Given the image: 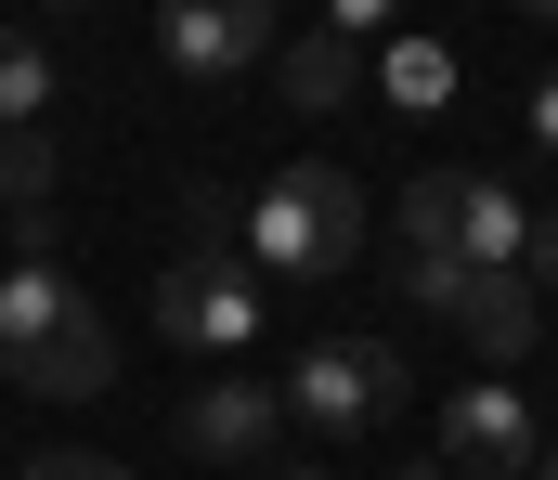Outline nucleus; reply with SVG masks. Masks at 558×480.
Returning a JSON list of instances; mask_svg holds the SVG:
<instances>
[{"instance_id":"13","label":"nucleus","mask_w":558,"mask_h":480,"mask_svg":"<svg viewBox=\"0 0 558 480\" xmlns=\"http://www.w3.org/2000/svg\"><path fill=\"white\" fill-rule=\"evenodd\" d=\"M39 195H52V144H39V131H0V208H13V221H52Z\"/></svg>"},{"instance_id":"3","label":"nucleus","mask_w":558,"mask_h":480,"mask_svg":"<svg viewBox=\"0 0 558 480\" xmlns=\"http://www.w3.org/2000/svg\"><path fill=\"white\" fill-rule=\"evenodd\" d=\"M403 403V350L390 337H312L286 364V416H312V442H351Z\"/></svg>"},{"instance_id":"2","label":"nucleus","mask_w":558,"mask_h":480,"mask_svg":"<svg viewBox=\"0 0 558 480\" xmlns=\"http://www.w3.org/2000/svg\"><path fill=\"white\" fill-rule=\"evenodd\" d=\"M247 247L274 273H338L364 247V182L351 169H286V182H260L247 195Z\"/></svg>"},{"instance_id":"5","label":"nucleus","mask_w":558,"mask_h":480,"mask_svg":"<svg viewBox=\"0 0 558 480\" xmlns=\"http://www.w3.org/2000/svg\"><path fill=\"white\" fill-rule=\"evenodd\" d=\"M156 324H169L182 350H234V337H260V286H247L234 260H169V273H156Z\"/></svg>"},{"instance_id":"14","label":"nucleus","mask_w":558,"mask_h":480,"mask_svg":"<svg viewBox=\"0 0 558 480\" xmlns=\"http://www.w3.org/2000/svg\"><path fill=\"white\" fill-rule=\"evenodd\" d=\"M26 480H118L105 455H78V442H52V455H26Z\"/></svg>"},{"instance_id":"7","label":"nucleus","mask_w":558,"mask_h":480,"mask_svg":"<svg viewBox=\"0 0 558 480\" xmlns=\"http://www.w3.org/2000/svg\"><path fill=\"white\" fill-rule=\"evenodd\" d=\"M441 455H454V468H533V403H520V390H507V377H481V390H454V403H441Z\"/></svg>"},{"instance_id":"9","label":"nucleus","mask_w":558,"mask_h":480,"mask_svg":"<svg viewBox=\"0 0 558 480\" xmlns=\"http://www.w3.org/2000/svg\"><path fill=\"white\" fill-rule=\"evenodd\" d=\"M274 104H299V118H338V104H364V39H351V26H312V39H286V52H274Z\"/></svg>"},{"instance_id":"1","label":"nucleus","mask_w":558,"mask_h":480,"mask_svg":"<svg viewBox=\"0 0 558 480\" xmlns=\"http://www.w3.org/2000/svg\"><path fill=\"white\" fill-rule=\"evenodd\" d=\"M0 377L39 390V403H92V390L118 377V337L78 299L65 260H13V273H0Z\"/></svg>"},{"instance_id":"8","label":"nucleus","mask_w":558,"mask_h":480,"mask_svg":"<svg viewBox=\"0 0 558 480\" xmlns=\"http://www.w3.org/2000/svg\"><path fill=\"white\" fill-rule=\"evenodd\" d=\"M441 324H454L468 350L520 364V350L546 337V299H533V273H454V299H441Z\"/></svg>"},{"instance_id":"10","label":"nucleus","mask_w":558,"mask_h":480,"mask_svg":"<svg viewBox=\"0 0 558 480\" xmlns=\"http://www.w3.org/2000/svg\"><path fill=\"white\" fill-rule=\"evenodd\" d=\"M39 104H52V52L26 26H0V131H39Z\"/></svg>"},{"instance_id":"11","label":"nucleus","mask_w":558,"mask_h":480,"mask_svg":"<svg viewBox=\"0 0 558 480\" xmlns=\"http://www.w3.org/2000/svg\"><path fill=\"white\" fill-rule=\"evenodd\" d=\"M377 91H390V104H441V91H454V52H441V39H390V65H377Z\"/></svg>"},{"instance_id":"12","label":"nucleus","mask_w":558,"mask_h":480,"mask_svg":"<svg viewBox=\"0 0 558 480\" xmlns=\"http://www.w3.org/2000/svg\"><path fill=\"white\" fill-rule=\"evenodd\" d=\"M454 221H468V169H416V195H403V247H454Z\"/></svg>"},{"instance_id":"4","label":"nucleus","mask_w":558,"mask_h":480,"mask_svg":"<svg viewBox=\"0 0 558 480\" xmlns=\"http://www.w3.org/2000/svg\"><path fill=\"white\" fill-rule=\"evenodd\" d=\"M156 52H169L182 78H234V65H274L286 39H274L260 0H169V13H156Z\"/></svg>"},{"instance_id":"16","label":"nucleus","mask_w":558,"mask_h":480,"mask_svg":"<svg viewBox=\"0 0 558 480\" xmlns=\"http://www.w3.org/2000/svg\"><path fill=\"white\" fill-rule=\"evenodd\" d=\"M533 273H546V286H558V208H546V221H533Z\"/></svg>"},{"instance_id":"17","label":"nucleus","mask_w":558,"mask_h":480,"mask_svg":"<svg viewBox=\"0 0 558 480\" xmlns=\"http://www.w3.org/2000/svg\"><path fill=\"white\" fill-rule=\"evenodd\" d=\"M403 480H454V468H403Z\"/></svg>"},{"instance_id":"6","label":"nucleus","mask_w":558,"mask_h":480,"mask_svg":"<svg viewBox=\"0 0 558 480\" xmlns=\"http://www.w3.org/2000/svg\"><path fill=\"white\" fill-rule=\"evenodd\" d=\"M169 429H182V455H195V468H247V455H274L286 403L260 390V377H208V390H195Z\"/></svg>"},{"instance_id":"15","label":"nucleus","mask_w":558,"mask_h":480,"mask_svg":"<svg viewBox=\"0 0 558 480\" xmlns=\"http://www.w3.org/2000/svg\"><path fill=\"white\" fill-rule=\"evenodd\" d=\"M533 144H546V157H558V65H546V78H533Z\"/></svg>"},{"instance_id":"18","label":"nucleus","mask_w":558,"mask_h":480,"mask_svg":"<svg viewBox=\"0 0 558 480\" xmlns=\"http://www.w3.org/2000/svg\"><path fill=\"white\" fill-rule=\"evenodd\" d=\"M533 480H558V442H546V468H533Z\"/></svg>"}]
</instances>
